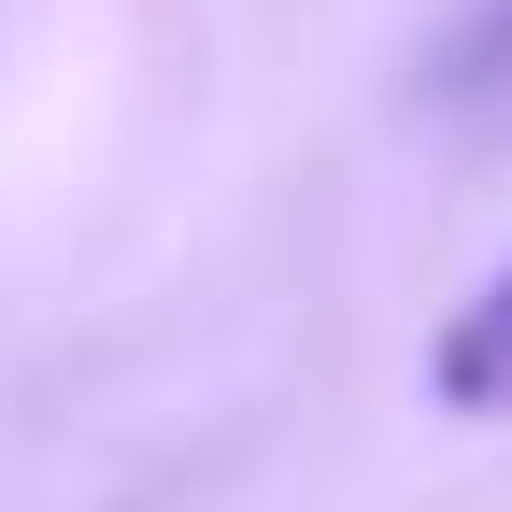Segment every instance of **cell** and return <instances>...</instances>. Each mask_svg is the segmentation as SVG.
Segmentation results:
<instances>
[{"instance_id": "6da1fadb", "label": "cell", "mask_w": 512, "mask_h": 512, "mask_svg": "<svg viewBox=\"0 0 512 512\" xmlns=\"http://www.w3.org/2000/svg\"><path fill=\"white\" fill-rule=\"evenodd\" d=\"M427 384H441V413L512 427V271H484V285L456 299V328L427 342Z\"/></svg>"}, {"instance_id": "7a4b0ae2", "label": "cell", "mask_w": 512, "mask_h": 512, "mask_svg": "<svg viewBox=\"0 0 512 512\" xmlns=\"http://www.w3.org/2000/svg\"><path fill=\"white\" fill-rule=\"evenodd\" d=\"M484 72H512V0H484L470 43H456V86H484Z\"/></svg>"}]
</instances>
